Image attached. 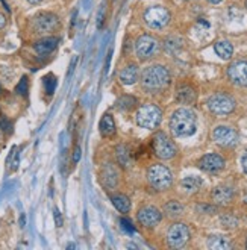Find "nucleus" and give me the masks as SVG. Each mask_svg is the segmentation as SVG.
<instances>
[{
	"instance_id": "obj_35",
	"label": "nucleus",
	"mask_w": 247,
	"mask_h": 250,
	"mask_svg": "<svg viewBox=\"0 0 247 250\" xmlns=\"http://www.w3.org/2000/svg\"><path fill=\"white\" fill-rule=\"evenodd\" d=\"M79 159H81V147L76 146V147H75V152H73V163L78 164V163H79Z\"/></svg>"
},
{
	"instance_id": "obj_26",
	"label": "nucleus",
	"mask_w": 247,
	"mask_h": 250,
	"mask_svg": "<svg viewBox=\"0 0 247 250\" xmlns=\"http://www.w3.org/2000/svg\"><path fill=\"white\" fill-rule=\"evenodd\" d=\"M115 155H117V163L122 167L130 166V158H129V149L126 146L120 144L117 149H115Z\"/></svg>"
},
{
	"instance_id": "obj_19",
	"label": "nucleus",
	"mask_w": 247,
	"mask_h": 250,
	"mask_svg": "<svg viewBox=\"0 0 247 250\" xmlns=\"http://www.w3.org/2000/svg\"><path fill=\"white\" fill-rule=\"evenodd\" d=\"M140 78V70L137 64H129L120 71V81L124 85H134Z\"/></svg>"
},
{
	"instance_id": "obj_40",
	"label": "nucleus",
	"mask_w": 247,
	"mask_h": 250,
	"mask_svg": "<svg viewBox=\"0 0 247 250\" xmlns=\"http://www.w3.org/2000/svg\"><path fill=\"white\" fill-rule=\"evenodd\" d=\"M27 2L31 3V5H38V3H41V2H42V0H27Z\"/></svg>"
},
{
	"instance_id": "obj_22",
	"label": "nucleus",
	"mask_w": 247,
	"mask_h": 250,
	"mask_svg": "<svg viewBox=\"0 0 247 250\" xmlns=\"http://www.w3.org/2000/svg\"><path fill=\"white\" fill-rule=\"evenodd\" d=\"M111 202L114 205V208L117 211H120L122 214H127L130 211V199L126 194L115 193L111 196Z\"/></svg>"
},
{
	"instance_id": "obj_11",
	"label": "nucleus",
	"mask_w": 247,
	"mask_h": 250,
	"mask_svg": "<svg viewBox=\"0 0 247 250\" xmlns=\"http://www.w3.org/2000/svg\"><path fill=\"white\" fill-rule=\"evenodd\" d=\"M137 220L138 223L144 228H155L158 226L159 223H161L163 220V212L159 211L156 207H150V205H147V207H143L138 209L137 212Z\"/></svg>"
},
{
	"instance_id": "obj_45",
	"label": "nucleus",
	"mask_w": 247,
	"mask_h": 250,
	"mask_svg": "<svg viewBox=\"0 0 247 250\" xmlns=\"http://www.w3.org/2000/svg\"><path fill=\"white\" fill-rule=\"evenodd\" d=\"M246 247H247V243H246Z\"/></svg>"
},
{
	"instance_id": "obj_2",
	"label": "nucleus",
	"mask_w": 247,
	"mask_h": 250,
	"mask_svg": "<svg viewBox=\"0 0 247 250\" xmlns=\"http://www.w3.org/2000/svg\"><path fill=\"white\" fill-rule=\"evenodd\" d=\"M171 81L170 71L164 65H150L147 68H144L141 73V86L146 91L155 93L161 91L164 88L168 86Z\"/></svg>"
},
{
	"instance_id": "obj_39",
	"label": "nucleus",
	"mask_w": 247,
	"mask_h": 250,
	"mask_svg": "<svg viewBox=\"0 0 247 250\" xmlns=\"http://www.w3.org/2000/svg\"><path fill=\"white\" fill-rule=\"evenodd\" d=\"M199 211H208V212H215V208L214 207H200Z\"/></svg>"
},
{
	"instance_id": "obj_18",
	"label": "nucleus",
	"mask_w": 247,
	"mask_h": 250,
	"mask_svg": "<svg viewBox=\"0 0 247 250\" xmlns=\"http://www.w3.org/2000/svg\"><path fill=\"white\" fill-rule=\"evenodd\" d=\"M176 99L182 105H191L197 99V93L191 85L184 83L176 88Z\"/></svg>"
},
{
	"instance_id": "obj_29",
	"label": "nucleus",
	"mask_w": 247,
	"mask_h": 250,
	"mask_svg": "<svg viewBox=\"0 0 247 250\" xmlns=\"http://www.w3.org/2000/svg\"><path fill=\"white\" fill-rule=\"evenodd\" d=\"M222 225H223L225 228L232 229V228H237L238 220H237L234 215H232V214H225V215L222 217Z\"/></svg>"
},
{
	"instance_id": "obj_4",
	"label": "nucleus",
	"mask_w": 247,
	"mask_h": 250,
	"mask_svg": "<svg viewBox=\"0 0 247 250\" xmlns=\"http://www.w3.org/2000/svg\"><path fill=\"white\" fill-rule=\"evenodd\" d=\"M163 120V111L153 104H146L138 108L135 114V122L143 129H155Z\"/></svg>"
},
{
	"instance_id": "obj_36",
	"label": "nucleus",
	"mask_w": 247,
	"mask_h": 250,
	"mask_svg": "<svg viewBox=\"0 0 247 250\" xmlns=\"http://www.w3.org/2000/svg\"><path fill=\"white\" fill-rule=\"evenodd\" d=\"M103 12H105V9L102 8L100 12H99V19H97V27H99V29L103 27Z\"/></svg>"
},
{
	"instance_id": "obj_23",
	"label": "nucleus",
	"mask_w": 247,
	"mask_h": 250,
	"mask_svg": "<svg viewBox=\"0 0 247 250\" xmlns=\"http://www.w3.org/2000/svg\"><path fill=\"white\" fill-rule=\"evenodd\" d=\"M208 247L212 250H227L232 247V244L225 235H211L208 238Z\"/></svg>"
},
{
	"instance_id": "obj_32",
	"label": "nucleus",
	"mask_w": 247,
	"mask_h": 250,
	"mask_svg": "<svg viewBox=\"0 0 247 250\" xmlns=\"http://www.w3.org/2000/svg\"><path fill=\"white\" fill-rule=\"evenodd\" d=\"M120 223H122L123 229H124V230H127V232H130V233H132V232L135 230V229H134V226H132V223H130L129 220H126V218H122V220H120Z\"/></svg>"
},
{
	"instance_id": "obj_3",
	"label": "nucleus",
	"mask_w": 247,
	"mask_h": 250,
	"mask_svg": "<svg viewBox=\"0 0 247 250\" xmlns=\"http://www.w3.org/2000/svg\"><path fill=\"white\" fill-rule=\"evenodd\" d=\"M147 181L156 191H167L173 185V174L163 164H152L147 168Z\"/></svg>"
},
{
	"instance_id": "obj_31",
	"label": "nucleus",
	"mask_w": 247,
	"mask_h": 250,
	"mask_svg": "<svg viewBox=\"0 0 247 250\" xmlns=\"http://www.w3.org/2000/svg\"><path fill=\"white\" fill-rule=\"evenodd\" d=\"M181 47V41L178 40V38H167L165 40V49L168 50V52H174V50H178Z\"/></svg>"
},
{
	"instance_id": "obj_21",
	"label": "nucleus",
	"mask_w": 247,
	"mask_h": 250,
	"mask_svg": "<svg viewBox=\"0 0 247 250\" xmlns=\"http://www.w3.org/2000/svg\"><path fill=\"white\" fill-rule=\"evenodd\" d=\"M185 212V207L179 202V200H168L165 205H164V214L168 217V218H178V217H182Z\"/></svg>"
},
{
	"instance_id": "obj_30",
	"label": "nucleus",
	"mask_w": 247,
	"mask_h": 250,
	"mask_svg": "<svg viewBox=\"0 0 247 250\" xmlns=\"http://www.w3.org/2000/svg\"><path fill=\"white\" fill-rule=\"evenodd\" d=\"M27 90H29V82H27V78L23 76L21 81H20V82L17 83V86H16V93L20 94V96H26V94H27Z\"/></svg>"
},
{
	"instance_id": "obj_44",
	"label": "nucleus",
	"mask_w": 247,
	"mask_h": 250,
	"mask_svg": "<svg viewBox=\"0 0 247 250\" xmlns=\"http://www.w3.org/2000/svg\"><path fill=\"white\" fill-rule=\"evenodd\" d=\"M246 8H247V0H246Z\"/></svg>"
},
{
	"instance_id": "obj_8",
	"label": "nucleus",
	"mask_w": 247,
	"mask_h": 250,
	"mask_svg": "<svg viewBox=\"0 0 247 250\" xmlns=\"http://www.w3.org/2000/svg\"><path fill=\"white\" fill-rule=\"evenodd\" d=\"M143 19L150 29H164L170 23V12L164 6H150L144 12Z\"/></svg>"
},
{
	"instance_id": "obj_43",
	"label": "nucleus",
	"mask_w": 247,
	"mask_h": 250,
	"mask_svg": "<svg viewBox=\"0 0 247 250\" xmlns=\"http://www.w3.org/2000/svg\"><path fill=\"white\" fill-rule=\"evenodd\" d=\"M0 93H2V86H0Z\"/></svg>"
},
{
	"instance_id": "obj_12",
	"label": "nucleus",
	"mask_w": 247,
	"mask_h": 250,
	"mask_svg": "<svg viewBox=\"0 0 247 250\" xmlns=\"http://www.w3.org/2000/svg\"><path fill=\"white\" fill-rule=\"evenodd\" d=\"M120 176L122 174H120L119 166L114 163H108L100 170V182L103 185V188H106L108 191H112L117 188L120 182Z\"/></svg>"
},
{
	"instance_id": "obj_27",
	"label": "nucleus",
	"mask_w": 247,
	"mask_h": 250,
	"mask_svg": "<svg viewBox=\"0 0 247 250\" xmlns=\"http://www.w3.org/2000/svg\"><path fill=\"white\" fill-rule=\"evenodd\" d=\"M137 105V99L134 96H122L117 100V108L122 111H130L132 108H135Z\"/></svg>"
},
{
	"instance_id": "obj_20",
	"label": "nucleus",
	"mask_w": 247,
	"mask_h": 250,
	"mask_svg": "<svg viewBox=\"0 0 247 250\" xmlns=\"http://www.w3.org/2000/svg\"><path fill=\"white\" fill-rule=\"evenodd\" d=\"M99 130H100L102 137H106V138L115 135V130H117V127H115V122H114L111 114H105L100 119V122H99Z\"/></svg>"
},
{
	"instance_id": "obj_14",
	"label": "nucleus",
	"mask_w": 247,
	"mask_h": 250,
	"mask_svg": "<svg viewBox=\"0 0 247 250\" xmlns=\"http://www.w3.org/2000/svg\"><path fill=\"white\" fill-rule=\"evenodd\" d=\"M199 167L203 171L208 173H217L225 168V159L219 153H206L205 156H202L199 161Z\"/></svg>"
},
{
	"instance_id": "obj_7",
	"label": "nucleus",
	"mask_w": 247,
	"mask_h": 250,
	"mask_svg": "<svg viewBox=\"0 0 247 250\" xmlns=\"http://www.w3.org/2000/svg\"><path fill=\"white\" fill-rule=\"evenodd\" d=\"M60 17L53 12H40L32 20V29L35 34H50L60 27Z\"/></svg>"
},
{
	"instance_id": "obj_6",
	"label": "nucleus",
	"mask_w": 247,
	"mask_h": 250,
	"mask_svg": "<svg viewBox=\"0 0 247 250\" xmlns=\"http://www.w3.org/2000/svg\"><path fill=\"white\" fill-rule=\"evenodd\" d=\"M159 52V41L149 34H144L135 41V53L140 61H147Z\"/></svg>"
},
{
	"instance_id": "obj_38",
	"label": "nucleus",
	"mask_w": 247,
	"mask_h": 250,
	"mask_svg": "<svg viewBox=\"0 0 247 250\" xmlns=\"http://www.w3.org/2000/svg\"><path fill=\"white\" fill-rule=\"evenodd\" d=\"M5 24H6V17L3 16L2 12H0V29H3V27H5Z\"/></svg>"
},
{
	"instance_id": "obj_13",
	"label": "nucleus",
	"mask_w": 247,
	"mask_h": 250,
	"mask_svg": "<svg viewBox=\"0 0 247 250\" xmlns=\"http://www.w3.org/2000/svg\"><path fill=\"white\" fill-rule=\"evenodd\" d=\"M212 140L222 147H230L237 144L238 134L235 132V129L229 126H217L212 130Z\"/></svg>"
},
{
	"instance_id": "obj_15",
	"label": "nucleus",
	"mask_w": 247,
	"mask_h": 250,
	"mask_svg": "<svg viewBox=\"0 0 247 250\" xmlns=\"http://www.w3.org/2000/svg\"><path fill=\"white\" fill-rule=\"evenodd\" d=\"M227 78L240 86H247V61L234 62L227 68Z\"/></svg>"
},
{
	"instance_id": "obj_25",
	"label": "nucleus",
	"mask_w": 247,
	"mask_h": 250,
	"mask_svg": "<svg viewBox=\"0 0 247 250\" xmlns=\"http://www.w3.org/2000/svg\"><path fill=\"white\" fill-rule=\"evenodd\" d=\"M214 50L222 60H230L232 53H234V46L229 41H217L214 44Z\"/></svg>"
},
{
	"instance_id": "obj_42",
	"label": "nucleus",
	"mask_w": 247,
	"mask_h": 250,
	"mask_svg": "<svg viewBox=\"0 0 247 250\" xmlns=\"http://www.w3.org/2000/svg\"><path fill=\"white\" fill-rule=\"evenodd\" d=\"M244 202H246V203H247V196H246V199H244Z\"/></svg>"
},
{
	"instance_id": "obj_24",
	"label": "nucleus",
	"mask_w": 247,
	"mask_h": 250,
	"mask_svg": "<svg viewBox=\"0 0 247 250\" xmlns=\"http://www.w3.org/2000/svg\"><path fill=\"white\" fill-rule=\"evenodd\" d=\"M181 185H182V188L186 191V193L193 194V193H197V191L202 188L203 181L199 178V176H186L185 179H182Z\"/></svg>"
},
{
	"instance_id": "obj_28",
	"label": "nucleus",
	"mask_w": 247,
	"mask_h": 250,
	"mask_svg": "<svg viewBox=\"0 0 247 250\" xmlns=\"http://www.w3.org/2000/svg\"><path fill=\"white\" fill-rule=\"evenodd\" d=\"M42 83H44V90H46V93H47L49 96L53 94L55 88H56V78H55L53 75H47V76H44V79H42Z\"/></svg>"
},
{
	"instance_id": "obj_5",
	"label": "nucleus",
	"mask_w": 247,
	"mask_h": 250,
	"mask_svg": "<svg viewBox=\"0 0 247 250\" xmlns=\"http://www.w3.org/2000/svg\"><path fill=\"white\" fill-rule=\"evenodd\" d=\"M152 147H153V153L159 159H171L176 156L178 153V147L174 144L167 134L164 132H156L152 140Z\"/></svg>"
},
{
	"instance_id": "obj_41",
	"label": "nucleus",
	"mask_w": 247,
	"mask_h": 250,
	"mask_svg": "<svg viewBox=\"0 0 247 250\" xmlns=\"http://www.w3.org/2000/svg\"><path fill=\"white\" fill-rule=\"evenodd\" d=\"M209 3H212V5H219V3H222L223 0H208Z\"/></svg>"
},
{
	"instance_id": "obj_10",
	"label": "nucleus",
	"mask_w": 247,
	"mask_h": 250,
	"mask_svg": "<svg viewBox=\"0 0 247 250\" xmlns=\"http://www.w3.org/2000/svg\"><path fill=\"white\" fill-rule=\"evenodd\" d=\"M190 240V229L185 223H174L167 230V244L171 249L184 247Z\"/></svg>"
},
{
	"instance_id": "obj_16",
	"label": "nucleus",
	"mask_w": 247,
	"mask_h": 250,
	"mask_svg": "<svg viewBox=\"0 0 247 250\" xmlns=\"http://www.w3.org/2000/svg\"><path fill=\"white\" fill-rule=\"evenodd\" d=\"M212 202L215 205H219V207H226V205H230L232 200L235 197V191L232 189L230 187H226V185H220V187H215L212 189Z\"/></svg>"
},
{
	"instance_id": "obj_9",
	"label": "nucleus",
	"mask_w": 247,
	"mask_h": 250,
	"mask_svg": "<svg viewBox=\"0 0 247 250\" xmlns=\"http://www.w3.org/2000/svg\"><path fill=\"white\" fill-rule=\"evenodd\" d=\"M208 108L211 112L217 115H227L235 109V100L229 94L217 93L208 99Z\"/></svg>"
},
{
	"instance_id": "obj_37",
	"label": "nucleus",
	"mask_w": 247,
	"mask_h": 250,
	"mask_svg": "<svg viewBox=\"0 0 247 250\" xmlns=\"http://www.w3.org/2000/svg\"><path fill=\"white\" fill-rule=\"evenodd\" d=\"M241 166H243L244 173L247 174V152H246V153H244V156L241 158Z\"/></svg>"
},
{
	"instance_id": "obj_34",
	"label": "nucleus",
	"mask_w": 247,
	"mask_h": 250,
	"mask_svg": "<svg viewBox=\"0 0 247 250\" xmlns=\"http://www.w3.org/2000/svg\"><path fill=\"white\" fill-rule=\"evenodd\" d=\"M0 130L11 132V123L6 119H0Z\"/></svg>"
},
{
	"instance_id": "obj_33",
	"label": "nucleus",
	"mask_w": 247,
	"mask_h": 250,
	"mask_svg": "<svg viewBox=\"0 0 247 250\" xmlns=\"http://www.w3.org/2000/svg\"><path fill=\"white\" fill-rule=\"evenodd\" d=\"M53 214H55V223H56V226H58V228H61L64 222H62V217H61V212H60V209L55 208Z\"/></svg>"
},
{
	"instance_id": "obj_17",
	"label": "nucleus",
	"mask_w": 247,
	"mask_h": 250,
	"mask_svg": "<svg viewBox=\"0 0 247 250\" xmlns=\"http://www.w3.org/2000/svg\"><path fill=\"white\" fill-rule=\"evenodd\" d=\"M58 42H60V40L55 37H44L34 44V50L41 56H46L50 55L58 47Z\"/></svg>"
},
{
	"instance_id": "obj_1",
	"label": "nucleus",
	"mask_w": 247,
	"mask_h": 250,
	"mask_svg": "<svg viewBox=\"0 0 247 250\" xmlns=\"http://www.w3.org/2000/svg\"><path fill=\"white\" fill-rule=\"evenodd\" d=\"M170 129L174 137L186 138L194 135L197 129V119L196 114L188 108H179L173 112L170 119Z\"/></svg>"
}]
</instances>
